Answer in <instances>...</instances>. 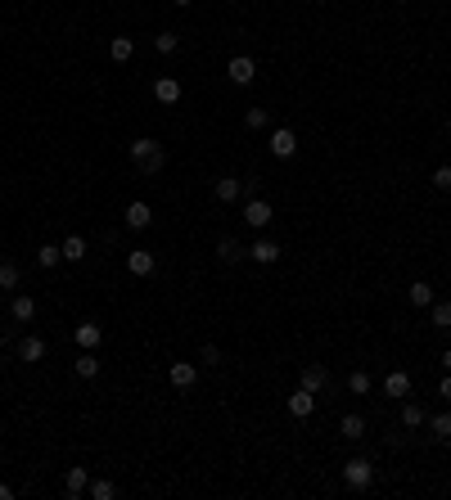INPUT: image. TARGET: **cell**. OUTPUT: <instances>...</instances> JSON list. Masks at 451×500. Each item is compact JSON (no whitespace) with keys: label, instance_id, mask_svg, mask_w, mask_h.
Here are the masks:
<instances>
[{"label":"cell","instance_id":"6da1fadb","mask_svg":"<svg viewBox=\"0 0 451 500\" xmlns=\"http://www.w3.org/2000/svg\"><path fill=\"white\" fill-rule=\"evenodd\" d=\"M127 153H131V163H136V172L140 176H154V172H163V163H167V153H163V144L149 140V136H136L127 144Z\"/></svg>","mask_w":451,"mask_h":500},{"label":"cell","instance_id":"7a4b0ae2","mask_svg":"<svg viewBox=\"0 0 451 500\" xmlns=\"http://www.w3.org/2000/svg\"><path fill=\"white\" fill-rule=\"evenodd\" d=\"M343 482L352 487V492H365V487L375 482V465L365 455H352L348 465H343Z\"/></svg>","mask_w":451,"mask_h":500},{"label":"cell","instance_id":"3957f363","mask_svg":"<svg viewBox=\"0 0 451 500\" xmlns=\"http://www.w3.org/2000/svg\"><path fill=\"white\" fill-rule=\"evenodd\" d=\"M244 221H249L253 230H266V226L275 221V207L266 203V199H249V203H244Z\"/></svg>","mask_w":451,"mask_h":500},{"label":"cell","instance_id":"277c9868","mask_svg":"<svg viewBox=\"0 0 451 500\" xmlns=\"http://www.w3.org/2000/svg\"><path fill=\"white\" fill-rule=\"evenodd\" d=\"M167 379H172V388H176V393H185V388H194V383H199V365H194V361H172Z\"/></svg>","mask_w":451,"mask_h":500},{"label":"cell","instance_id":"5b68a950","mask_svg":"<svg viewBox=\"0 0 451 500\" xmlns=\"http://www.w3.org/2000/svg\"><path fill=\"white\" fill-rule=\"evenodd\" d=\"M122 221H127L131 230H149V226H154V207L144 203V199H131L127 212H122Z\"/></svg>","mask_w":451,"mask_h":500},{"label":"cell","instance_id":"8992f818","mask_svg":"<svg viewBox=\"0 0 451 500\" xmlns=\"http://www.w3.org/2000/svg\"><path fill=\"white\" fill-rule=\"evenodd\" d=\"M226 77L235 81V86H249V81L258 77V64H253L249 54H235V59H230V64H226Z\"/></svg>","mask_w":451,"mask_h":500},{"label":"cell","instance_id":"52a82bcc","mask_svg":"<svg viewBox=\"0 0 451 500\" xmlns=\"http://www.w3.org/2000/svg\"><path fill=\"white\" fill-rule=\"evenodd\" d=\"M72 343H77L81 351H95V347H100V343H104V329H100V325H95V320H81L77 329H72Z\"/></svg>","mask_w":451,"mask_h":500},{"label":"cell","instance_id":"ba28073f","mask_svg":"<svg viewBox=\"0 0 451 500\" xmlns=\"http://www.w3.org/2000/svg\"><path fill=\"white\" fill-rule=\"evenodd\" d=\"M271 153H275V158H294V153H298V136H294L289 127H275V131H271Z\"/></svg>","mask_w":451,"mask_h":500},{"label":"cell","instance_id":"9c48e42d","mask_svg":"<svg viewBox=\"0 0 451 500\" xmlns=\"http://www.w3.org/2000/svg\"><path fill=\"white\" fill-rule=\"evenodd\" d=\"M325 383H330V370H325L321 361H312L307 370H302V379H298V388H307V393H325Z\"/></svg>","mask_w":451,"mask_h":500},{"label":"cell","instance_id":"30bf717a","mask_svg":"<svg viewBox=\"0 0 451 500\" xmlns=\"http://www.w3.org/2000/svg\"><path fill=\"white\" fill-rule=\"evenodd\" d=\"M280 252H285V248H280L275 239H258V243H249V257L258 262V266H271V262H280Z\"/></svg>","mask_w":451,"mask_h":500},{"label":"cell","instance_id":"8fae6325","mask_svg":"<svg viewBox=\"0 0 451 500\" xmlns=\"http://www.w3.org/2000/svg\"><path fill=\"white\" fill-rule=\"evenodd\" d=\"M127 271L136 275V279L154 275V252H149V248H131V252H127Z\"/></svg>","mask_w":451,"mask_h":500},{"label":"cell","instance_id":"7c38bea8","mask_svg":"<svg viewBox=\"0 0 451 500\" xmlns=\"http://www.w3.org/2000/svg\"><path fill=\"white\" fill-rule=\"evenodd\" d=\"M285 406H289V414H294V419H312V410H316V393H307V388H298V393L289 397Z\"/></svg>","mask_w":451,"mask_h":500},{"label":"cell","instance_id":"4fadbf2b","mask_svg":"<svg viewBox=\"0 0 451 500\" xmlns=\"http://www.w3.org/2000/svg\"><path fill=\"white\" fill-rule=\"evenodd\" d=\"M154 100L158 104H176L181 100V81L176 77H154Z\"/></svg>","mask_w":451,"mask_h":500},{"label":"cell","instance_id":"5bb4252c","mask_svg":"<svg viewBox=\"0 0 451 500\" xmlns=\"http://www.w3.org/2000/svg\"><path fill=\"white\" fill-rule=\"evenodd\" d=\"M14 356H18L23 365L41 361V356H45V338H36V334H28V338H23V343H18V351H14Z\"/></svg>","mask_w":451,"mask_h":500},{"label":"cell","instance_id":"9a60e30c","mask_svg":"<svg viewBox=\"0 0 451 500\" xmlns=\"http://www.w3.org/2000/svg\"><path fill=\"white\" fill-rule=\"evenodd\" d=\"M384 393L397 397V401H406V397H411V374H406V370H393V374L384 379Z\"/></svg>","mask_w":451,"mask_h":500},{"label":"cell","instance_id":"2e32d148","mask_svg":"<svg viewBox=\"0 0 451 500\" xmlns=\"http://www.w3.org/2000/svg\"><path fill=\"white\" fill-rule=\"evenodd\" d=\"M108 59H113V64H131V59H136V41H131V36H113V41H108Z\"/></svg>","mask_w":451,"mask_h":500},{"label":"cell","instance_id":"e0dca14e","mask_svg":"<svg viewBox=\"0 0 451 500\" xmlns=\"http://www.w3.org/2000/svg\"><path fill=\"white\" fill-rule=\"evenodd\" d=\"M217 257H222L226 266H235V262H244V257H249V248H244L239 239H230V235H226L222 243H217Z\"/></svg>","mask_w":451,"mask_h":500},{"label":"cell","instance_id":"ac0fdd59","mask_svg":"<svg viewBox=\"0 0 451 500\" xmlns=\"http://www.w3.org/2000/svg\"><path fill=\"white\" fill-rule=\"evenodd\" d=\"M86 487H91V473H86V469H68V473H64V492H68L72 500L86 492Z\"/></svg>","mask_w":451,"mask_h":500},{"label":"cell","instance_id":"d6986e66","mask_svg":"<svg viewBox=\"0 0 451 500\" xmlns=\"http://www.w3.org/2000/svg\"><path fill=\"white\" fill-rule=\"evenodd\" d=\"M212 194H217L222 203H235L239 194H244V180H235V176H222V180L212 185Z\"/></svg>","mask_w":451,"mask_h":500},{"label":"cell","instance_id":"ffe728a7","mask_svg":"<svg viewBox=\"0 0 451 500\" xmlns=\"http://www.w3.org/2000/svg\"><path fill=\"white\" fill-rule=\"evenodd\" d=\"M9 315H14V325H28L32 315H36V302H32L28 293H18L14 302H9Z\"/></svg>","mask_w":451,"mask_h":500},{"label":"cell","instance_id":"44dd1931","mask_svg":"<svg viewBox=\"0 0 451 500\" xmlns=\"http://www.w3.org/2000/svg\"><path fill=\"white\" fill-rule=\"evenodd\" d=\"M338 433H343L348 442H361V437H365V419H361V414H343V419H338Z\"/></svg>","mask_w":451,"mask_h":500},{"label":"cell","instance_id":"7402d4cb","mask_svg":"<svg viewBox=\"0 0 451 500\" xmlns=\"http://www.w3.org/2000/svg\"><path fill=\"white\" fill-rule=\"evenodd\" d=\"M72 370H77V379H95V374H100V356H95V351H81V356L72 361Z\"/></svg>","mask_w":451,"mask_h":500},{"label":"cell","instance_id":"603a6c76","mask_svg":"<svg viewBox=\"0 0 451 500\" xmlns=\"http://www.w3.org/2000/svg\"><path fill=\"white\" fill-rule=\"evenodd\" d=\"M424 419H429V414H424V406H416V401H406V406H401V429H424Z\"/></svg>","mask_w":451,"mask_h":500},{"label":"cell","instance_id":"cb8c5ba5","mask_svg":"<svg viewBox=\"0 0 451 500\" xmlns=\"http://www.w3.org/2000/svg\"><path fill=\"white\" fill-rule=\"evenodd\" d=\"M59 248H64V262H81V257H86V239H81V235H68Z\"/></svg>","mask_w":451,"mask_h":500},{"label":"cell","instance_id":"d4e9b609","mask_svg":"<svg viewBox=\"0 0 451 500\" xmlns=\"http://www.w3.org/2000/svg\"><path fill=\"white\" fill-rule=\"evenodd\" d=\"M411 307H433V284L416 279V284H411Z\"/></svg>","mask_w":451,"mask_h":500},{"label":"cell","instance_id":"484cf974","mask_svg":"<svg viewBox=\"0 0 451 500\" xmlns=\"http://www.w3.org/2000/svg\"><path fill=\"white\" fill-rule=\"evenodd\" d=\"M36 262H41L45 271H50V266H59V262H64V248H59V243H41V252H36Z\"/></svg>","mask_w":451,"mask_h":500},{"label":"cell","instance_id":"4316f807","mask_svg":"<svg viewBox=\"0 0 451 500\" xmlns=\"http://www.w3.org/2000/svg\"><path fill=\"white\" fill-rule=\"evenodd\" d=\"M23 284V271L14 262H0V289H18Z\"/></svg>","mask_w":451,"mask_h":500},{"label":"cell","instance_id":"83f0119b","mask_svg":"<svg viewBox=\"0 0 451 500\" xmlns=\"http://www.w3.org/2000/svg\"><path fill=\"white\" fill-rule=\"evenodd\" d=\"M424 424H429V433L438 437V442H447V437H451V414H433V419H424Z\"/></svg>","mask_w":451,"mask_h":500},{"label":"cell","instance_id":"f1b7e54d","mask_svg":"<svg viewBox=\"0 0 451 500\" xmlns=\"http://www.w3.org/2000/svg\"><path fill=\"white\" fill-rule=\"evenodd\" d=\"M176 45H181L176 32H158V36H154V50H158V54H176Z\"/></svg>","mask_w":451,"mask_h":500},{"label":"cell","instance_id":"f546056e","mask_svg":"<svg viewBox=\"0 0 451 500\" xmlns=\"http://www.w3.org/2000/svg\"><path fill=\"white\" fill-rule=\"evenodd\" d=\"M429 320H433V329H451V302H433Z\"/></svg>","mask_w":451,"mask_h":500},{"label":"cell","instance_id":"4dcf8cb0","mask_svg":"<svg viewBox=\"0 0 451 500\" xmlns=\"http://www.w3.org/2000/svg\"><path fill=\"white\" fill-rule=\"evenodd\" d=\"M348 393L365 397V393H370V374H365V370H352V374H348Z\"/></svg>","mask_w":451,"mask_h":500},{"label":"cell","instance_id":"1f68e13d","mask_svg":"<svg viewBox=\"0 0 451 500\" xmlns=\"http://www.w3.org/2000/svg\"><path fill=\"white\" fill-rule=\"evenodd\" d=\"M86 492H91L95 500H113V496H118V482H108V478H100V482H91Z\"/></svg>","mask_w":451,"mask_h":500},{"label":"cell","instance_id":"d6a6232c","mask_svg":"<svg viewBox=\"0 0 451 500\" xmlns=\"http://www.w3.org/2000/svg\"><path fill=\"white\" fill-rule=\"evenodd\" d=\"M266 122H271V113H266V108H249V113H244V127H249V131H262Z\"/></svg>","mask_w":451,"mask_h":500},{"label":"cell","instance_id":"836d02e7","mask_svg":"<svg viewBox=\"0 0 451 500\" xmlns=\"http://www.w3.org/2000/svg\"><path fill=\"white\" fill-rule=\"evenodd\" d=\"M199 361H203V365H222L226 356H222V347H217V343H203V351H199Z\"/></svg>","mask_w":451,"mask_h":500},{"label":"cell","instance_id":"e575fe53","mask_svg":"<svg viewBox=\"0 0 451 500\" xmlns=\"http://www.w3.org/2000/svg\"><path fill=\"white\" fill-rule=\"evenodd\" d=\"M433 185L443 190V194H451V167H438V172H433Z\"/></svg>","mask_w":451,"mask_h":500},{"label":"cell","instance_id":"d590c367","mask_svg":"<svg viewBox=\"0 0 451 500\" xmlns=\"http://www.w3.org/2000/svg\"><path fill=\"white\" fill-rule=\"evenodd\" d=\"M438 397H443V401H451V374H447L443 383H438Z\"/></svg>","mask_w":451,"mask_h":500},{"label":"cell","instance_id":"8d00e7d4","mask_svg":"<svg viewBox=\"0 0 451 500\" xmlns=\"http://www.w3.org/2000/svg\"><path fill=\"white\" fill-rule=\"evenodd\" d=\"M443 370H447V374H451V347H447V351H443Z\"/></svg>","mask_w":451,"mask_h":500},{"label":"cell","instance_id":"74e56055","mask_svg":"<svg viewBox=\"0 0 451 500\" xmlns=\"http://www.w3.org/2000/svg\"><path fill=\"white\" fill-rule=\"evenodd\" d=\"M172 5H176V9H190V5H194V0H172Z\"/></svg>","mask_w":451,"mask_h":500},{"label":"cell","instance_id":"f35d334b","mask_svg":"<svg viewBox=\"0 0 451 500\" xmlns=\"http://www.w3.org/2000/svg\"><path fill=\"white\" fill-rule=\"evenodd\" d=\"M5 496H9V487H5V482H0V500H5Z\"/></svg>","mask_w":451,"mask_h":500}]
</instances>
